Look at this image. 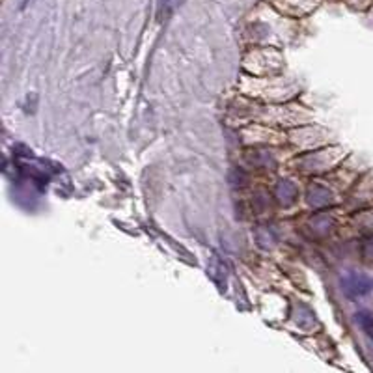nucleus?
<instances>
[{
  "instance_id": "f03ea898",
  "label": "nucleus",
  "mask_w": 373,
  "mask_h": 373,
  "mask_svg": "<svg viewBox=\"0 0 373 373\" xmlns=\"http://www.w3.org/2000/svg\"><path fill=\"white\" fill-rule=\"evenodd\" d=\"M175 2H178V0H159V8H157L159 21L168 19V15L172 13V10H174Z\"/></svg>"
},
{
  "instance_id": "7ed1b4c3",
  "label": "nucleus",
  "mask_w": 373,
  "mask_h": 373,
  "mask_svg": "<svg viewBox=\"0 0 373 373\" xmlns=\"http://www.w3.org/2000/svg\"><path fill=\"white\" fill-rule=\"evenodd\" d=\"M358 323H360L364 330L373 338V319H371V316H368V313H358Z\"/></svg>"
},
{
  "instance_id": "f257e3e1",
  "label": "nucleus",
  "mask_w": 373,
  "mask_h": 373,
  "mask_svg": "<svg viewBox=\"0 0 373 373\" xmlns=\"http://www.w3.org/2000/svg\"><path fill=\"white\" fill-rule=\"evenodd\" d=\"M342 287L343 291L347 293L349 297H360V295H366L373 289V280L368 278V276L364 274H349L343 278L342 282Z\"/></svg>"
}]
</instances>
